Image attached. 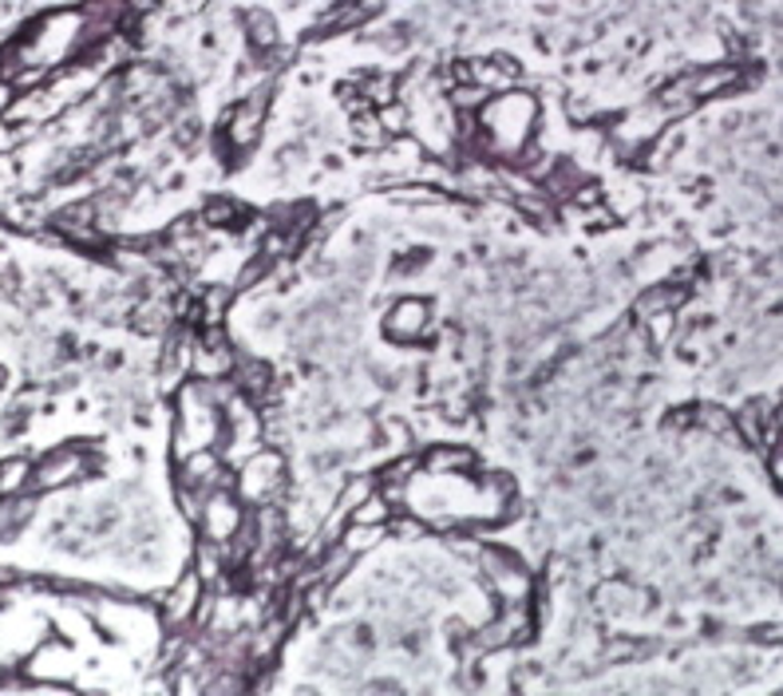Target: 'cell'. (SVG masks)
Listing matches in <instances>:
<instances>
[{
  "instance_id": "obj_16",
  "label": "cell",
  "mask_w": 783,
  "mask_h": 696,
  "mask_svg": "<svg viewBox=\"0 0 783 696\" xmlns=\"http://www.w3.org/2000/svg\"><path fill=\"white\" fill-rule=\"evenodd\" d=\"M32 467L24 455H12V459H0V499L9 495H24L32 491Z\"/></svg>"
},
{
  "instance_id": "obj_15",
  "label": "cell",
  "mask_w": 783,
  "mask_h": 696,
  "mask_svg": "<svg viewBox=\"0 0 783 696\" xmlns=\"http://www.w3.org/2000/svg\"><path fill=\"white\" fill-rule=\"evenodd\" d=\"M75 668V657L68 645H60V641H48L44 650L37 653V657L28 661V673L37 681H68Z\"/></svg>"
},
{
  "instance_id": "obj_10",
  "label": "cell",
  "mask_w": 783,
  "mask_h": 696,
  "mask_svg": "<svg viewBox=\"0 0 783 696\" xmlns=\"http://www.w3.org/2000/svg\"><path fill=\"white\" fill-rule=\"evenodd\" d=\"M594 602H598V610L609 613V617H629V613H646L649 598L641 585L626 582V578H609V582H601L598 590H594Z\"/></svg>"
},
{
  "instance_id": "obj_7",
  "label": "cell",
  "mask_w": 783,
  "mask_h": 696,
  "mask_svg": "<svg viewBox=\"0 0 783 696\" xmlns=\"http://www.w3.org/2000/svg\"><path fill=\"white\" fill-rule=\"evenodd\" d=\"M246 519H249L246 502H241V495L234 491V484H226L203 499V511H198L194 530H198V539H210V542H221V547H226V542L246 527Z\"/></svg>"
},
{
  "instance_id": "obj_18",
  "label": "cell",
  "mask_w": 783,
  "mask_h": 696,
  "mask_svg": "<svg viewBox=\"0 0 783 696\" xmlns=\"http://www.w3.org/2000/svg\"><path fill=\"white\" fill-rule=\"evenodd\" d=\"M12 103H17V84H12L9 75H0V115L12 112Z\"/></svg>"
},
{
  "instance_id": "obj_14",
  "label": "cell",
  "mask_w": 783,
  "mask_h": 696,
  "mask_svg": "<svg viewBox=\"0 0 783 696\" xmlns=\"http://www.w3.org/2000/svg\"><path fill=\"white\" fill-rule=\"evenodd\" d=\"M241 32H246V44L258 52V56H269L281 48V24L269 9H246L241 12Z\"/></svg>"
},
{
  "instance_id": "obj_6",
  "label": "cell",
  "mask_w": 783,
  "mask_h": 696,
  "mask_svg": "<svg viewBox=\"0 0 783 696\" xmlns=\"http://www.w3.org/2000/svg\"><path fill=\"white\" fill-rule=\"evenodd\" d=\"M206 598H210V585L206 578L198 574L194 567H186L175 582L166 585L163 598H158V622L166 625L171 633L186 630V625L198 622V613H203Z\"/></svg>"
},
{
  "instance_id": "obj_13",
  "label": "cell",
  "mask_w": 783,
  "mask_h": 696,
  "mask_svg": "<svg viewBox=\"0 0 783 696\" xmlns=\"http://www.w3.org/2000/svg\"><path fill=\"white\" fill-rule=\"evenodd\" d=\"M475 464H480L475 451L463 444H432L424 455H420V471H427V475H467Z\"/></svg>"
},
{
  "instance_id": "obj_17",
  "label": "cell",
  "mask_w": 783,
  "mask_h": 696,
  "mask_svg": "<svg viewBox=\"0 0 783 696\" xmlns=\"http://www.w3.org/2000/svg\"><path fill=\"white\" fill-rule=\"evenodd\" d=\"M28 519H32V499H24V495H9L4 507H0V534H17Z\"/></svg>"
},
{
  "instance_id": "obj_19",
  "label": "cell",
  "mask_w": 783,
  "mask_h": 696,
  "mask_svg": "<svg viewBox=\"0 0 783 696\" xmlns=\"http://www.w3.org/2000/svg\"><path fill=\"white\" fill-rule=\"evenodd\" d=\"M767 467H772V475H775V484L783 487V436L772 444V459H767Z\"/></svg>"
},
{
  "instance_id": "obj_4",
  "label": "cell",
  "mask_w": 783,
  "mask_h": 696,
  "mask_svg": "<svg viewBox=\"0 0 783 696\" xmlns=\"http://www.w3.org/2000/svg\"><path fill=\"white\" fill-rule=\"evenodd\" d=\"M286 479H289L286 455L274 451V447H258L249 459H241V464L234 467V491L241 495L246 507L277 502L286 495Z\"/></svg>"
},
{
  "instance_id": "obj_3",
  "label": "cell",
  "mask_w": 783,
  "mask_h": 696,
  "mask_svg": "<svg viewBox=\"0 0 783 696\" xmlns=\"http://www.w3.org/2000/svg\"><path fill=\"white\" fill-rule=\"evenodd\" d=\"M269 107H274V87L261 84L254 92L238 95L226 120H221V131H218V143L226 147V155L241 158L249 150L258 147L261 135H266V123H269Z\"/></svg>"
},
{
  "instance_id": "obj_20",
  "label": "cell",
  "mask_w": 783,
  "mask_h": 696,
  "mask_svg": "<svg viewBox=\"0 0 783 696\" xmlns=\"http://www.w3.org/2000/svg\"><path fill=\"white\" fill-rule=\"evenodd\" d=\"M0 388H4V368H0Z\"/></svg>"
},
{
  "instance_id": "obj_9",
  "label": "cell",
  "mask_w": 783,
  "mask_h": 696,
  "mask_svg": "<svg viewBox=\"0 0 783 696\" xmlns=\"http://www.w3.org/2000/svg\"><path fill=\"white\" fill-rule=\"evenodd\" d=\"M87 471V455L80 447H55L52 455H44L37 467H32V491H55V487L75 484L80 475Z\"/></svg>"
},
{
  "instance_id": "obj_8",
  "label": "cell",
  "mask_w": 783,
  "mask_h": 696,
  "mask_svg": "<svg viewBox=\"0 0 783 696\" xmlns=\"http://www.w3.org/2000/svg\"><path fill=\"white\" fill-rule=\"evenodd\" d=\"M435 329V309L427 298H396L380 316L388 344H424Z\"/></svg>"
},
{
  "instance_id": "obj_5",
  "label": "cell",
  "mask_w": 783,
  "mask_h": 696,
  "mask_svg": "<svg viewBox=\"0 0 783 696\" xmlns=\"http://www.w3.org/2000/svg\"><path fill=\"white\" fill-rule=\"evenodd\" d=\"M266 416L258 412V404L249 396H241V392H234L230 399H226V432H221V459L230 467H238L241 459H249V455L258 451L261 444H266Z\"/></svg>"
},
{
  "instance_id": "obj_2",
  "label": "cell",
  "mask_w": 783,
  "mask_h": 696,
  "mask_svg": "<svg viewBox=\"0 0 783 696\" xmlns=\"http://www.w3.org/2000/svg\"><path fill=\"white\" fill-rule=\"evenodd\" d=\"M475 567H480L483 585L498 605L535 602L538 582L515 547H475Z\"/></svg>"
},
{
  "instance_id": "obj_1",
  "label": "cell",
  "mask_w": 783,
  "mask_h": 696,
  "mask_svg": "<svg viewBox=\"0 0 783 696\" xmlns=\"http://www.w3.org/2000/svg\"><path fill=\"white\" fill-rule=\"evenodd\" d=\"M475 123H480L475 147H480L483 155L518 163L538 139L543 103H538L535 92H526V87H507V92L487 95V103L480 107Z\"/></svg>"
},
{
  "instance_id": "obj_12",
  "label": "cell",
  "mask_w": 783,
  "mask_h": 696,
  "mask_svg": "<svg viewBox=\"0 0 783 696\" xmlns=\"http://www.w3.org/2000/svg\"><path fill=\"white\" fill-rule=\"evenodd\" d=\"M230 384L241 392V396L261 404V399L274 392V368H269L266 361H258V356H238V361H234V372H230Z\"/></svg>"
},
{
  "instance_id": "obj_11",
  "label": "cell",
  "mask_w": 783,
  "mask_h": 696,
  "mask_svg": "<svg viewBox=\"0 0 783 696\" xmlns=\"http://www.w3.org/2000/svg\"><path fill=\"white\" fill-rule=\"evenodd\" d=\"M689 301V289L684 285H669V281H653V285H646L641 293L633 298V321L641 325V321H649L653 313H669V309H677L681 313V305Z\"/></svg>"
}]
</instances>
